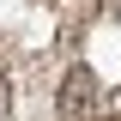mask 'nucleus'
Segmentation results:
<instances>
[{
    "label": "nucleus",
    "instance_id": "obj_1",
    "mask_svg": "<svg viewBox=\"0 0 121 121\" xmlns=\"http://www.w3.org/2000/svg\"><path fill=\"white\" fill-rule=\"evenodd\" d=\"M91 91H97L91 67H73V73H67V85H60V115H79V109H91Z\"/></svg>",
    "mask_w": 121,
    "mask_h": 121
},
{
    "label": "nucleus",
    "instance_id": "obj_2",
    "mask_svg": "<svg viewBox=\"0 0 121 121\" xmlns=\"http://www.w3.org/2000/svg\"><path fill=\"white\" fill-rule=\"evenodd\" d=\"M109 121H121V115H109Z\"/></svg>",
    "mask_w": 121,
    "mask_h": 121
}]
</instances>
